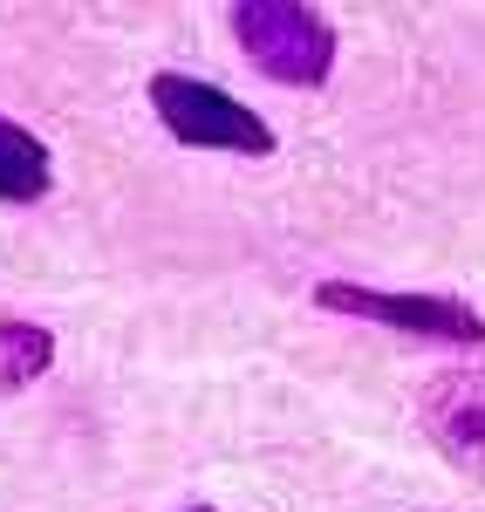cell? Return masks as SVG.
<instances>
[{
    "label": "cell",
    "instance_id": "obj_1",
    "mask_svg": "<svg viewBox=\"0 0 485 512\" xmlns=\"http://www.w3.org/2000/svg\"><path fill=\"white\" fill-rule=\"evenodd\" d=\"M233 35H240L246 62L267 69L287 89H322L335 69V28H328L315 7H294V0H240L233 7Z\"/></svg>",
    "mask_w": 485,
    "mask_h": 512
},
{
    "label": "cell",
    "instance_id": "obj_2",
    "mask_svg": "<svg viewBox=\"0 0 485 512\" xmlns=\"http://www.w3.org/2000/svg\"><path fill=\"white\" fill-rule=\"evenodd\" d=\"M151 110L178 144H199V151H240V158H267L274 151V130L246 110L240 96L212 89L199 76H151Z\"/></svg>",
    "mask_w": 485,
    "mask_h": 512
},
{
    "label": "cell",
    "instance_id": "obj_3",
    "mask_svg": "<svg viewBox=\"0 0 485 512\" xmlns=\"http://www.w3.org/2000/svg\"><path fill=\"white\" fill-rule=\"evenodd\" d=\"M315 301L335 308V315H363V321H383V328L438 335V342H458V349H479L485 342L479 308H465L451 294H383V287H356V280H322Z\"/></svg>",
    "mask_w": 485,
    "mask_h": 512
},
{
    "label": "cell",
    "instance_id": "obj_4",
    "mask_svg": "<svg viewBox=\"0 0 485 512\" xmlns=\"http://www.w3.org/2000/svg\"><path fill=\"white\" fill-rule=\"evenodd\" d=\"M424 431L465 478L485 485V369H445L424 390Z\"/></svg>",
    "mask_w": 485,
    "mask_h": 512
},
{
    "label": "cell",
    "instance_id": "obj_5",
    "mask_svg": "<svg viewBox=\"0 0 485 512\" xmlns=\"http://www.w3.org/2000/svg\"><path fill=\"white\" fill-rule=\"evenodd\" d=\"M55 185V158L28 123L0 117V205H35Z\"/></svg>",
    "mask_w": 485,
    "mask_h": 512
},
{
    "label": "cell",
    "instance_id": "obj_6",
    "mask_svg": "<svg viewBox=\"0 0 485 512\" xmlns=\"http://www.w3.org/2000/svg\"><path fill=\"white\" fill-rule=\"evenodd\" d=\"M48 362H55V335L48 328H35V321H0V390L35 383Z\"/></svg>",
    "mask_w": 485,
    "mask_h": 512
},
{
    "label": "cell",
    "instance_id": "obj_7",
    "mask_svg": "<svg viewBox=\"0 0 485 512\" xmlns=\"http://www.w3.org/2000/svg\"><path fill=\"white\" fill-rule=\"evenodd\" d=\"M192 512H212V506H192Z\"/></svg>",
    "mask_w": 485,
    "mask_h": 512
}]
</instances>
